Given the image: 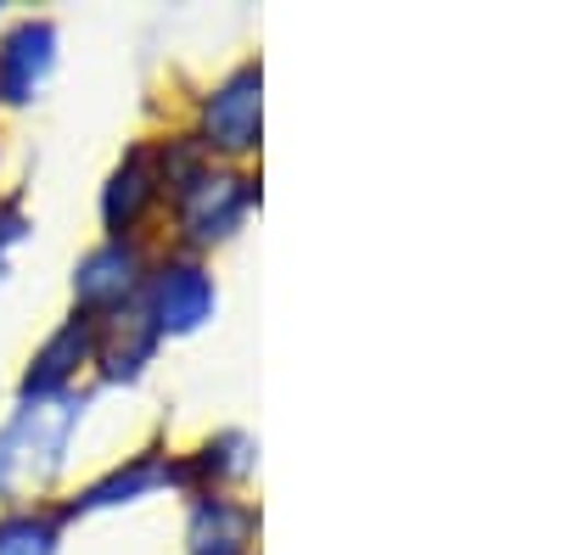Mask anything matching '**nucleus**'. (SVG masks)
Returning a JSON list of instances; mask_svg holds the SVG:
<instances>
[{"label":"nucleus","mask_w":561,"mask_h":555,"mask_svg":"<svg viewBox=\"0 0 561 555\" xmlns=\"http://www.w3.org/2000/svg\"><path fill=\"white\" fill-rule=\"evenodd\" d=\"M84 404L90 393H62V398H18V409L0 427V505H23L34 494H45L62 472L73 438L84 427Z\"/></svg>","instance_id":"obj_1"},{"label":"nucleus","mask_w":561,"mask_h":555,"mask_svg":"<svg viewBox=\"0 0 561 555\" xmlns=\"http://www.w3.org/2000/svg\"><path fill=\"white\" fill-rule=\"evenodd\" d=\"M169 219H174V242L180 253L203 258L208 247H225L237 242L253 208H259V180L248 169H225V163H208L192 185H180V192L163 203Z\"/></svg>","instance_id":"obj_2"},{"label":"nucleus","mask_w":561,"mask_h":555,"mask_svg":"<svg viewBox=\"0 0 561 555\" xmlns=\"http://www.w3.org/2000/svg\"><path fill=\"white\" fill-rule=\"evenodd\" d=\"M192 141L208 152V163L242 169L259 141H264V68L259 62H237L225 79H214L197 113H192Z\"/></svg>","instance_id":"obj_3"},{"label":"nucleus","mask_w":561,"mask_h":555,"mask_svg":"<svg viewBox=\"0 0 561 555\" xmlns=\"http://www.w3.org/2000/svg\"><path fill=\"white\" fill-rule=\"evenodd\" d=\"M140 320L163 337V343H180V337H197L208 320L219 314V281L214 269L192 253H152V269H147V287H140Z\"/></svg>","instance_id":"obj_4"},{"label":"nucleus","mask_w":561,"mask_h":555,"mask_svg":"<svg viewBox=\"0 0 561 555\" xmlns=\"http://www.w3.org/2000/svg\"><path fill=\"white\" fill-rule=\"evenodd\" d=\"M147 269H152V247L147 242H113V236L90 242L73 258V275H68L73 314H90V320L129 314L140 303V287H147Z\"/></svg>","instance_id":"obj_5"},{"label":"nucleus","mask_w":561,"mask_h":555,"mask_svg":"<svg viewBox=\"0 0 561 555\" xmlns=\"http://www.w3.org/2000/svg\"><path fill=\"white\" fill-rule=\"evenodd\" d=\"M163 488H185L192 494V477H185V454H163V449H135L124 460H113L107 472H96L84 488H73L62 499V517H102V511H124V505H140Z\"/></svg>","instance_id":"obj_6"},{"label":"nucleus","mask_w":561,"mask_h":555,"mask_svg":"<svg viewBox=\"0 0 561 555\" xmlns=\"http://www.w3.org/2000/svg\"><path fill=\"white\" fill-rule=\"evenodd\" d=\"M62 68V28L51 18H12L0 28V113L34 107Z\"/></svg>","instance_id":"obj_7"},{"label":"nucleus","mask_w":561,"mask_h":555,"mask_svg":"<svg viewBox=\"0 0 561 555\" xmlns=\"http://www.w3.org/2000/svg\"><path fill=\"white\" fill-rule=\"evenodd\" d=\"M163 213V180L152 169V147L135 141L102 180L96 192V219H102V236L113 242H147V224Z\"/></svg>","instance_id":"obj_8"},{"label":"nucleus","mask_w":561,"mask_h":555,"mask_svg":"<svg viewBox=\"0 0 561 555\" xmlns=\"http://www.w3.org/2000/svg\"><path fill=\"white\" fill-rule=\"evenodd\" d=\"M90 359H96V320L90 314H73L57 320L45 343L28 354L23 377H18V398H62V393H79V382L90 377Z\"/></svg>","instance_id":"obj_9"},{"label":"nucleus","mask_w":561,"mask_h":555,"mask_svg":"<svg viewBox=\"0 0 561 555\" xmlns=\"http://www.w3.org/2000/svg\"><path fill=\"white\" fill-rule=\"evenodd\" d=\"M158 348H163V337L140 320V309L96 320V359H90V377H96V388H135L152 370Z\"/></svg>","instance_id":"obj_10"},{"label":"nucleus","mask_w":561,"mask_h":555,"mask_svg":"<svg viewBox=\"0 0 561 555\" xmlns=\"http://www.w3.org/2000/svg\"><path fill=\"white\" fill-rule=\"evenodd\" d=\"M253 505H242L237 494H192L185 505V550H248L253 544Z\"/></svg>","instance_id":"obj_11"},{"label":"nucleus","mask_w":561,"mask_h":555,"mask_svg":"<svg viewBox=\"0 0 561 555\" xmlns=\"http://www.w3.org/2000/svg\"><path fill=\"white\" fill-rule=\"evenodd\" d=\"M68 517L51 499L0 505V555H62Z\"/></svg>","instance_id":"obj_12"},{"label":"nucleus","mask_w":561,"mask_h":555,"mask_svg":"<svg viewBox=\"0 0 561 555\" xmlns=\"http://www.w3.org/2000/svg\"><path fill=\"white\" fill-rule=\"evenodd\" d=\"M259 466V443L248 432H214L197 454H185V477H192V494L214 488V494H230V483H248Z\"/></svg>","instance_id":"obj_13"},{"label":"nucleus","mask_w":561,"mask_h":555,"mask_svg":"<svg viewBox=\"0 0 561 555\" xmlns=\"http://www.w3.org/2000/svg\"><path fill=\"white\" fill-rule=\"evenodd\" d=\"M34 236V219H28V203L23 192H0V269H7V258Z\"/></svg>","instance_id":"obj_14"},{"label":"nucleus","mask_w":561,"mask_h":555,"mask_svg":"<svg viewBox=\"0 0 561 555\" xmlns=\"http://www.w3.org/2000/svg\"><path fill=\"white\" fill-rule=\"evenodd\" d=\"M185 555H248V550H185Z\"/></svg>","instance_id":"obj_15"},{"label":"nucleus","mask_w":561,"mask_h":555,"mask_svg":"<svg viewBox=\"0 0 561 555\" xmlns=\"http://www.w3.org/2000/svg\"><path fill=\"white\" fill-rule=\"evenodd\" d=\"M0 163H7V147H0Z\"/></svg>","instance_id":"obj_16"},{"label":"nucleus","mask_w":561,"mask_h":555,"mask_svg":"<svg viewBox=\"0 0 561 555\" xmlns=\"http://www.w3.org/2000/svg\"><path fill=\"white\" fill-rule=\"evenodd\" d=\"M0 12H7V7H0Z\"/></svg>","instance_id":"obj_17"}]
</instances>
